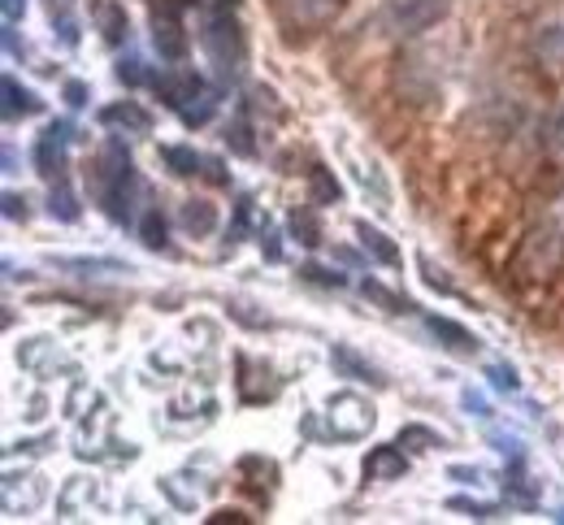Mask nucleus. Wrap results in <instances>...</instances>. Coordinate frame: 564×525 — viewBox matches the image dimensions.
<instances>
[{
  "instance_id": "obj_15",
  "label": "nucleus",
  "mask_w": 564,
  "mask_h": 525,
  "mask_svg": "<svg viewBox=\"0 0 564 525\" xmlns=\"http://www.w3.org/2000/svg\"><path fill=\"white\" fill-rule=\"evenodd\" d=\"M356 239H360V248H365L373 261H382V265H400V248H395L378 226L356 222Z\"/></svg>"
},
{
  "instance_id": "obj_26",
  "label": "nucleus",
  "mask_w": 564,
  "mask_h": 525,
  "mask_svg": "<svg viewBox=\"0 0 564 525\" xmlns=\"http://www.w3.org/2000/svg\"><path fill=\"white\" fill-rule=\"evenodd\" d=\"M252 131H248V122H235V127H226V144L239 152V156H257V144L248 140Z\"/></svg>"
},
{
  "instance_id": "obj_41",
  "label": "nucleus",
  "mask_w": 564,
  "mask_h": 525,
  "mask_svg": "<svg viewBox=\"0 0 564 525\" xmlns=\"http://www.w3.org/2000/svg\"><path fill=\"white\" fill-rule=\"evenodd\" d=\"M422 270H425V283H430V287H438V292H452V283H447L443 274H434V265H430L425 256H422Z\"/></svg>"
},
{
  "instance_id": "obj_16",
  "label": "nucleus",
  "mask_w": 564,
  "mask_h": 525,
  "mask_svg": "<svg viewBox=\"0 0 564 525\" xmlns=\"http://www.w3.org/2000/svg\"><path fill=\"white\" fill-rule=\"evenodd\" d=\"M178 222H183V230L187 234H213L217 230V209H213L209 200H187L183 209H178Z\"/></svg>"
},
{
  "instance_id": "obj_18",
  "label": "nucleus",
  "mask_w": 564,
  "mask_h": 525,
  "mask_svg": "<svg viewBox=\"0 0 564 525\" xmlns=\"http://www.w3.org/2000/svg\"><path fill=\"white\" fill-rule=\"evenodd\" d=\"M308 200L313 205H339V183H335V174L326 165H313V174H308Z\"/></svg>"
},
{
  "instance_id": "obj_12",
  "label": "nucleus",
  "mask_w": 564,
  "mask_h": 525,
  "mask_svg": "<svg viewBox=\"0 0 564 525\" xmlns=\"http://www.w3.org/2000/svg\"><path fill=\"white\" fill-rule=\"evenodd\" d=\"M100 122L105 127H118V131H135V135H148L152 131V113L135 105V100H122V105H105L100 109Z\"/></svg>"
},
{
  "instance_id": "obj_40",
  "label": "nucleus",
  "mask_w": 564,
  "mask_h": 525,
  "mask_svg": "<svg viewBox=\"0 0 564 525\" xmlns=\"http://www.w3.org/2000/svg\"><path fill=\"white\" fill-rule=\"evenodd\" d=\"M66 105H70V109H83V105H87V87H83V83H66Z\"/></svg>"
},
{
  "instance_id": "obj_34",
  "label": "nucleus",
  "mask_w": 564,
  "mask_h": 525,
  "mask_svg": "<svg viewBox=\"0 0 564 525\" xmlns=\"http://www.w3.org/2000/svg\"><path fill=\"white\" fill-rule=\"evenodd\" d=\"M4 218H9V222H18V218L26 222V200L13 196V192H4Z\"/></svg>"
},
{
  "instance_id": "obj_45",
  "label": "nucleus",
  "mask_w": 564,
  "mask_h": 525,
  "mask_svg": "<svg viewBox=\"0 0 564 525\" xmlns=\"http://www.w3.org/2000/svg\"><path fill=\"white\" fill-rule=\"evenodd\" d=\"M556 522H564V508H561V513H556Z\"/></svg>"
},
{
  "instance_id": "obj_27",
  "label": "nucleus",
  "mask_w": 564,
  "mask_h": 525,
  "mask_svg": "<svg viewBox=\"0 0 564 525\" xmlns=\"http://www.w3.org/2000/svg\"><path fill=\"white\" fill-rule=\"evenodd\" d=\"M53 218H62V222H74L78 218V205H74V196H70V187H53Z\"/></svg>"
},
{
  "instance_id": "obj_21",
  "label": "nucleus",
  "mask_w": 564,
  "mask_h": 525,
  "mask_svg": "<svg viewBox=\"0 0 564 525\" xmlns=\"http://www.w3.org/2000/svg\"><path fill=\"white\" fill-rule=\"evenodd\" d=\"M360 292H365V296H369L373 304H382L387 313H409V308H413V304L400 300L395 292H387V287H382V283H373V278H365V283H360Z\"/></svg>"
},
{
  "instance_id": "obj_32",
  "label": "nucleus",
  "mask_w": 564,
  "mask_h": 525,
  "mask_svg": "<svg viewBox=\"0 0 564 525\" xmlns=\"http://www.w3.org/2000/svg\"><path fill=\"white\" fill-rule=\"evenodd\" d=\"M487 378H491L495 391H517V386H521V378H517V370H512V365H491V370H487Z\"/></svg>"
},
{
  "instance_id": "obj_42",
  "label": "nucleus",
  "mask_w": 564,
  "mask_h": 525,
  "mask_svg": "<svg viewBox=\"0 0 564 525\" xmlns=\"http://www.w3.org/2000/svg\"><path fill=\"white\" fill-rule=\"evenodd\" d=\"M261 243H265V256H270V261H279V256H282V248H279V234H265V239H261Z\"/></svg>"
},
{
  "instance_id": "obj_11",
  "label": "nucleus",
  "mask_w": 564,
  "mask_h": 525,
  "mask_svg": "<svg viewBox=\"0 0 564 525\" xmlns=\"http://www.w3.org/2000/svg\"><path fill=\"white\" fill-rule=\"evenodd\" d=\"M425 326H430V335L443 339V348H452L456 357H478V352H482V343H478L465 326H456L452 317H425Z\"/></svg>"
},
{
  "instance_id": "obj_5",
  "label": "nucleus",
  "mask_w": 564,
  "mask_h": 525,
  "mask_svg": "<svg viewBox=\"0 0 564 525\" xmlns=\"http://www.w3.org/2000/svg\"><path fill=\"white\" fill-rule=\"evenodd\" d=\"M447 4L452 0H387V22L400 35H422L447 18Z\"/></svg>"
},
{
  "instance_id": "obj_43",
  "label": "nucleus",
  "mask_w": 564,
  "mask_h": 525,
  "mask_svg": "<svg viewBox=\"0 0 564 525\" xmlns=\"http://www.w3.org/2000/svg\"><path fill=\"white\" fill-rule=\"evenodd\" d=\"M552 140H556V149H564V105L556 113V122H552Z\"/></svg>"
},
{
  "instance_id": "obj_9",
  "label": "nucleus",
  "mask_w": 564,
  "mask_h": 525,
  "mask_svg": "<svg viewBox=\"0 0 564 525\" xmlns=\"http://www.w3.org/2000/svg\"><path fill=\"white\" fill-rule=\"evenodd\" d=\"M18 365L31 370V374H53L57 365H70V361H62V352H57V343L48 335H35V339H22Z\"/></svg>"
},
{
  "instance_id": "obj_2",
  "label": "nucleus",
  "mask_w": 564,
  "mask_h": 525,
  "mask_svg": "<svg viewBox=\"0 0 564 525\" xmlns=\"http://www.w3.org/2000/svg\"><path fill=\"white\" fill-rule=\"evenodd\" d=\"M152 87H156V96H161L187 127L209 122L213 105H217L209 96V87H205V78L196 75V70H183V66H174V70H165L161 78H152Z\"/></svg>"
},
{
  "instance_id": "obj_3",
  "label": "nucleus",
  "mask_w": 564,
  "mask_h": 525,
  "mask_svg": "<svg viewBox=\"0 0 564 525\" xmlns=\"http://www.w3.org/2000/svg\"><path fill=\"white\" fill-rule=\"evenodd\" d=\"M200 40H205V53L213 57L217 75L235 78L239 70H243L248 44H243V31H239V22L230 18V9H213L209 18H205V31H200Z\"/></svg>"
},
{
  "instance_id": "obj_33",
  "label": "nucleus",
  "mask_w": 564,
  "mask_h": 525,
  "mask_svg": "<svg viewBox=\"0 0 564 525\" xmlns=\"http://www.w3.org/2000/svg\"><path fill=\"white\" fill-rule=\"evenodd\" d=\"M118 78H122V83H131V87H140V83H148V70H143V62L131 57V62H122V66H118Z\"/></svg>"
},
{
  "instance_id": "obj_28",
  "label": "nucleus",
  "mask_w": 564,
  "mask_h": 525,
  "mask_svg": "<svg viewBox=\"0 0 564 525\" xmlns=\"http://www.w3.org/2000/svg\"><path fill=\"white\" fill-rule=\"evenodd\" d=\"M248 222H252V200L248 196H239V205H235V222H230V243H239L243 234H248Z\"/></svg>"
},
{
  "instance_id": "obj_6",
  "label": "nucleus",
  "mask_w": 564,
  "mask_h": 525,
  "mask_svg": "<svg viewBox=\"0 0 564 525\" xmlns=\"http://www.w3.org/2000/svg\"><path fill=\"white\" fill-rule=\"evenodd\" d=\"M152 44H156V53L170 57V62H178V57L187 53V31H183L174 4H161V9L152 13Z\"/></svg>"
},
{
  "instance_id": "obj_23",
  "label": "nucleus",
  "mask_w": 564,
  "mask_h": 525,
  "mask_svg": "<svg viewBox=\"0 0 564 525\" xmlns=\"http://www.w3.org/2000/svg\"><path fill=\"white\" fill-rule=\"evenodd\" d=\"M291 234L304 243V248H317L322 243V226H317V218L304 209V214H291Z\"/></svg>"
},
{
  "instance_id": "obj_14",
  "label": "nucleus",
  "mask_w": 564,
  "mask_h": 525,
  "mask_svg": "<svg viewBox=\"0 0 564 525\" xmlns=\"http://www.w3.org/2000/svg\"><path fill=\"white\" fill-rule=\"evenodd\" d=\"M330 361H335V370L339 374H348V378H356V382H373V386H387V378L378 374L356 348H348V343H335V352H330Z\"/></svg>"
},
{
  "instance_id": "obj_24",
  "label": "nucleus",
  "mask_w": 564,
  "mask_h": 525,
  "mask_svg": "<svg viewBox=\"0 0 564 525\" xmlns=\"http://www.w3.org/2000/svg\"><path fill=\"white\" fill-rule=\"evenodd\" d=\"M400 448L430 451V448H443V439H438L434 430H425V426H404V430H400Z\"/></svg>"
},
{
  "instance_id": "obj_7",
  "label": "nucleus",
  "mask_w": 564,
  "mask_h": 525,
  "mask_svg": "<svg viewBox=\"0 0 564 525\" xmlns=\"http://www.w3.org/2000/svg\"><path fill=\"white\" fill-rule=\"evenodd\" d=\"M66 144H70V127H66V122L44 127V135H40V144H35V169H40L44 178H57V174H62Z\"/></svg>"
},
{
  "instance_id": "obj_35",
  "label": "nucleus",
  "mask_w": 564,
  "mask_h": 525,
  "mask_svg": "<svg viewBox=\"0 0 564 525\" xmlns=\"http://www.w3.org/2000/svg\"><path fill=\"white\" fill-rule=\"evenodd\" d=\"M252 517H243V513H235V508H217L209 517V525H248Z\"/></svg>"
},
{
  "instance_id": "obj_44",
  "label": "nucleus",
  "mask_w": 564,
  "mask_h": 525,
  "mask_svg": "<svg viewBox=\"0 0 564 525\" xmlns=\"http://www.w3.org/2000/svg\"><path fill=\"white\" fill-rule=\"evenodd\" d=\"M18 13H22V0H4V22H9V26L18 22Z\"/></svg>"
},
{
  "instance_id": "obj_17",
  "label": "nucleus",
  "mask_w": 564,
  "mask_h": 525,
  "mask_svg": "<svg viewBox=\"0 0 564 525\" xmlns=\"http://www.w3.org/2000/svg\"><path fill=\"white\" fill-rule=\"evenodd\" d=\"M83 504H96V478H70V482L62 486V495H57L62 517H74Z\"/></svg>"
},
{
  "instance_id": "obj_19",
  "label": "nucleus",
  "mask_w": 564,
  "mask_h": 525,
  "mask_svg": "<svg viewBox=\"0 0 564 525\" xmlns=\"http://www.w3.org/2000/svg\"><path fill=\"white\" fill-rule=\"evenodd\" d=\"M26 118V113H40V100H35V91H26V87H18L13 78H4V118Z\"/></svg>"
},
{
  "instance_id": "obj_31",
  "label": "nucleus",
  "mask_w": 564,
  "mask_h": 525,
  "mask_svg": "<svg viewBox=\"0 0 564 525\" xmlns=\"http://www.w3.org/2000/svg\"><path fill=\"white\" fill-rule=\"evenodd\" d=\"M447 508H456V513H474L478 522H491V517H495V504H478V500H460V495H456V500H447Z\"/></svg>"
},
{
  "instance_id": "obj_36",
  "label": "nucleus",
  "mask_w": 564,
  "mask_h": 525,
  "mask_svg": "<svg viewBox=\"0 0 564 525\" xmlns=\"http://www.w3.org/2000/svg\"><path fill=\"white\" fill-rule=\"evenodd\" d=\"M460 400H465V408H469V413H474V417H482V422H487V417H491V408H487V400H482V395H474V391H465V395H460Z\"/></svg>"
},
{
  "instance_id": "obj_1",
  "label": "nucleus",
  "mask_w": 564,
  "mask_h": 525,
  "mask_svg": "<svg viewBox=\"0 0 564 525\" xmlns=\"http://www.w3.org/2000/svg\"><path fill=\"white\" fill-rule=\"evenodd\" d=\"M91 187H96V200L100 209L113 218V222H131V187H135V165H131V152L122 144H109L105 156L96 161L91 169Z\"/></svg>"
},
{
  "instance_id": "obj_13",
  "label": "nucleus",
  "mask_w": 564,
  "mask_h": 525,
  "mask_svg": "<svg viewBox=\"0 0 564 525\" xmlns=\"http://www.w3.org/2000/svg\"><path fill=\"white\" fill-rule=\"evenodd\" d=\"M274 4H279V13L291 26H317V22H326L335 13L339 0H274Z\"/></svg>"
},
{
  "instance_id": "obj_20",
  "label": "nucleus",
  "mask_w": 564,
  "mask_h": 525,
  "mask_svg": "<svg viewBox=\"0 0 564 525\" xmlns=\"http://www.w3.org/2000/svg\"><path fill=\"white\" fill-rule=\"evenodd\" d=\"M161 161L178 174V178H192V174H205V156H196L192 149H161Z\"/></svg>"
},
{
  "instance_id": "obj_30",
  "label": "nucleus",
  "mask_w": 564,
  "mask_h": 525,
  "mask_svg": "<svg viewBox=\"0 0 564 525\" xmlns=\"http://www.w3.org/2000/svg\"><path fill=\"white\" fill-rule=\"evenodd\" d=\"M66 270H83V274H96V270H113V274H131V265H122V261H62Z\"/></svg>"
},
{
  "instance_id": "obj_25",
  "label": "nucleus",
  "mask_w": 564,
  "mask_h": 525,
  "mask_svg": "<svg viewBox=\"0 0 564 525\" xmlns=\"http://www.w3.org/2000/svg\"><path fill=\"white\" fill-rule=\"evenodd\" d=\"M127 35H131V26H127V13H122L118 4H109V9H105V40H109V44H122Z\"/></svg>"
},
{
  "instance_id": "obj_10",
  "label": "nucleus",
  "mask_w": 564,
  "mask_h": 525,
  "mask_svg": "<svg viewBox=\"0 0 564 525\" xmlns=\"http://www.w3.org/2000/svg\"><path fill=\"white\" fill-rule=\"evenodd\" d=\"M534 57H543L547 66H564V13L547 18L534 26V40H530Z\"/></svg>"
},
{
  "instance_id": "obj_37",
  "label": "nucleus",
  "mask_w": 564,
  "mask_h": 525,
  "mask_svg": "<svg viewBox=\"0 0 564 525\" xmlns=\"http://www.w3.org/2000/svg\"><path fill=\"white\" fill-rule=\"evenodd\" d=\"M447 473H452V478H460V482H469V486H478V482H487V473H482V469H465V464H452Z\"/></svg>"
},
{
  "instance_id": "obj_39",
  "label": "nucleus",
  "mask_w": 564,
  "mask_h": 525,
  "mask_svg": "<svg viewBox=\"0 0 564 525\" xmlns=\"http://www.w3.org/2000/svg\"><path fill=\"white\" fill-rule=\"evenodd\" d=\"M205 178L217 183V187H226V183H230V174H226V169H221V161H213V156H205Z\"/></svg>"
},
{
  "instance_id": "obj_22",
  "label": "nucleus",
  "mask_w": 564,
  "mask_h": 525,
  "mask_svg": "<svg viewBox=\"0 0 564 525\" xmlns=\"http://www.w3.org/2000/svg\"><path fill=\"white\" fill-rule=\"evenodd\" d=\"M140 239L152 248V252H161V248H165V218H161V209H148V214H143Z\"/></svg>"
},
{
  "instance_id": "obj_4",
  "label": "nucleus",
  "mask_w": 564,
  "mask_h": 525,
  "mask_svg": "<svg viewBox=\"0 0 564 525\" xmlns=\"http://www.w3.org/2000/svg\"><path fill=\"white\" fill-rule=\"evenodd\" d=\"M326 417H330V435H335V439H365V435L373 430V422H378L373 404L360 400L356 391L330 395V400H326Z\"/></svg>"
},
{
  "instance_id": "obj_29",
  "label": "nucleus",
  "mask_w": 564,
  "mask_h": 525,
  "mask_svg": "<svg viewBox=\"0 0 564 525\" xmlns=\"http://www.w3.org/2000/svg\"><path fill=\"white\" fill-rule=\"evenodd\" d=\"M300 278H304V283H317V287H344V283H348L344 274H330V270H322V265H304Z\"/></svg>"
},
{
  "instance_id": "obj_8",
  "label": "nucleus",
  "mask_w": 564,
  "mask_h": 525,
  "mask_svg": "<svg viewBox=\"0 0 564 525\" xmlns=\"http://www.w3.org/2000/svg\"><path fill=\"white\" fill-rule=\"evenodd\" d=\"M404 473H409V456H404L400 444H382V448H373L365 456V478L369 482H395Z\"/></svg>"
},
{
  "instance_id": "obj_38",
  "label": "nucleus",
  "mask_w": 564,
  "mask_h": 525,
  "mask_svg": "<svg viewBox=\"0 0 564 525\" xmlns=\"http://www.w3.org/2000/svg\"><path fill=\"white\" fill-rule=\"evenodd\" d=\"M161 491H165V495H170V500H174L178 508H196V500H187V495H183V491L174 486V478H161Z\"/></svg>"
}]
</instances>
